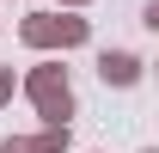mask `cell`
Here are the masks:
<instances>
[{
  "instance_id": "3",
  "label": "cell",
  "mask_w": 159,
  "mask_h": 153,
  "mask_svg": "<svg viewBox=\"0 0 159 153\" xmlns=\"http://www.w3.org/2000/svg\"><path fill=\"white\" fill-rule=\"evenodd\" d=\"M98 80L116 86V92H129V86L141 80V55H129V49H104V55H98Z\"/></svg>"
},
{
  "instance_id": "1",
  "label": "cell",
  "mask_w": 159,
  "mask_h": 153,
  "mask_svg": "<svg viewBox=\"0 0 159 153\" xmlns=\"http://www.w3.org/2000/svg\"><path fill=\"white\" fill-rule=\"evenodd\" d=\"M19 92L37 104L43 123H67V116H74V80H67L61 61H37V67L19 80Z\"/></svg>"
},
{
  "instance_id": "8",
  "label": "cell",
  "mask_w": 159,
  "mask_h": 153,
  "mask_svg": "<svg viewBox=\"0 0 159 153\" xmlns=\"http://www.w3.org/2000/svg\"><path fill=\"white\" fill-rule=\"evenodd\" d=\"M80 6H86V0H61V12H80Z\"/></svg>"
},
{
  "instance_id": "7",
  "label": "cell",
  "mask_w": 159,
  "mask_h": 153,
  "mask_svg": "<svg viewBox=\"0 0 159 153\" xmlns=\"http://www.w3.org/2000/svg\"><path fill=\"white\" fill-rule=\"evenodd\" d=\"M141 25H147V31H159V0L147 6V12H141Z\"/></svg>"
},
{
  "instance_id": "2",
  "label": "cell",
  "mask_w": 159,
  "mask_h": 153,
  "mask_svg": "<svg viewBox=\"0 0 159 153\" xmlns=\"http://www.w3.org/2000/svg\"><path fill=\"white\" fill-rule=\"evenodd\" d=\"M19 37L31 49H80V43L92 37V19H80V12H25L19 19Z\"/></svg>"
},
{
  "instance_id": "4",
  "label": "cell",
  "mask_w": 159,
  "mask_h": 153,
  "mask_svg": "<svg viewBox=\"0 0 159 153\" xmlns=\"http://www.w3.org/2000/svg\"><path fill=\"white\" fill-rule=\"evenodd\" d=\"M37 153H74V129H67V123H43Z\"/></svg>"
},
{
  "instance_id": "9",
  "label": "cell",
  "mask_w": 159,
  "mask_h": 153,
  "mask_svg": "<svg viewBox=\"0 0 159 153\" xmlns=\"http://www.w3.org/2000/svg\"><path fill=\"white\" fill-rule=\"evenodd\" d=\"M141 153H159V147H141Z\"/></svg>"
},
{
  "instance_id": "6",
  "label": "cell",
  "mask_w": 159,
  "mask_h": 153,
  "mask_svg": "<svg viewBox=\"0 0 159 153\" xmlns=\"http://www.w3.org/2000/svg\"><path fill=\"white\" fill-rule=\"evenodd\" d=\"M12 92H19V80H12V67H0V110L12 104Z\"/></svg>"
},
{
  "instance_id": "5",
  "label": "cell",
  "mask_w": 159,
  "mask_h": 153,
  "mask_svg": "<svg viewBox=\"0 0 159 153\" xmlns=\"http://www.w3.org/2000/svg\"><path fill=\"white\" fill-rule=\"evenodd\" d=\"M0 153H37V135H6Z\"/></svg>"
}]
</instances>
